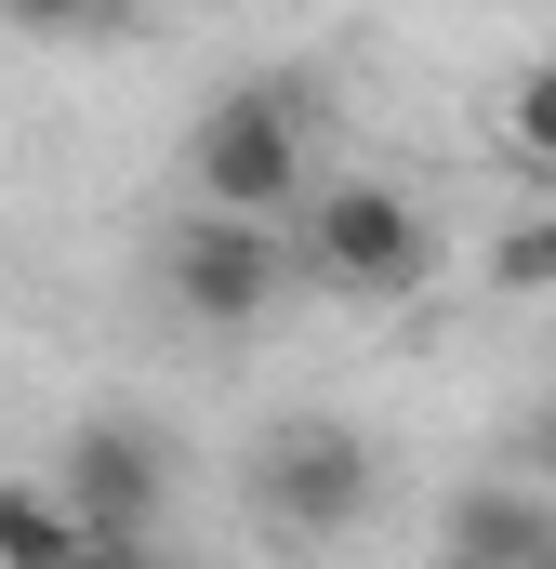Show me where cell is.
I'll list each match as a JSON object with an SVG mask.
<instances>
[{
  "label": "cell",
  "instance_id": "cell-5",
  "mask_svg": "<svg viewBox=\"0 0 556 569\" xmlns=\"http://www.w3.org/2000/svg\"><path fill=\"white\" fill-rule=\"evenodd\" d=\"M53 490L80 503V530H120V543H146V530H159V490H172V463H159V437H146L133 411H93V425H67Z\"/></svg>",
  "mask_w": 556,
  "mask_h": 569
},
{
  "label": "cell",
  "instance_id": "cell-11",
  "mask_svg": "<svg viewBox=\"0 0 556 569\" xmlns=\"http://www.w3.org/2000/svg\"><path fill=\"white\" fill-rule=\"evenodd\" d=\"M0 27H27V40H67V27H80V0H0Z\"/></svg>",
  "mask_w": 556,
  "mask_h": 569
},
{
  "label": "cell",
  "instance_id": "cell-9",
  "mask_svg": "<svg viewBox=\"0 0 556 569\" xmlns=\"http://www.w3.org/2000/svg\"><path fill=\"white\" fill-rule=\"evenodd\" d=\"M490 291H556V212H544V226H504V239H490Z\"/></svg>",
  "mask_w": 556,
  "mask_h": 569
},
{
  "label": "cell",
  "instance_id": "cell-3",
  "mask_svg": "<svg viewBox=\"0 0 556 569\" xmlns=\"http://www.w3.org/2000/svg\"><path fill=\"white\" fill-rule=\"evenodd\" d=\"M159 279H172V305L199 331H252V318H278V291H291V252H278L266 212H186L159 239Z\"/></svg>",
  "mask_w": 556,
  "mask_h": 569
},
{
  "label": "cell",
  "instance_id": "cell-10",
  "mask_svg": "<svg viewBox=\"0 0 556 569\" xmlns=\"http://www.w3.org/2000/svg\"><path fill=\"white\" fill-rule=\"evenodd\" d=\"M67 569H172V557H159V543H120V530H93V543H80Z\"/></svg>",
  "mask_w": 556,
  "mask_h": 569
},
{
  "label": "cell",
  "instance_id": "cell-1",
  "mask_svg": "<svg viewBox=\"0 0 556 569\" xmlns=\"http://www.w3.org/2000/svg\"><path fill=\"white\" fill-rule=\"evenodd\" d=\"M305 120H318V93L305 80H226L212 107H199V133H186V172H199V212H305L318 186H305Z\"/></svg>",
  "mask_w": 556,
  "mask_h": 569
},
{
  "label": "cell",
  "instance_id": "cell-12",
  "mask_svg": "<svg viewBox=\"0 0 556 569\" xmlns=\"http://www.w3.org/2000/svg\"><path fill=\"white\" fill-rule=\"evenodd\" d=\"M133 13H146V0H80V27H133Z\"/></svg>",
  "mask_w": 556,
  "mask_h": 569
},
{
  "label": "cell",
  "instance_id": "cell-8",
  "mask_svg": "<svg viewBox=\"0 0 556 569\" xmlns=\"http://www.w3.org/2000/svg\"><path fill=\"white\" fill-rule=\"evenodd\" d=\"M504 146L556 186V67H517V80H504Z\"/></svg>",
  "mask_w": 556,
  "mask_h": 569
},
{
  "label": "cell",
  "instance_id": "cell-4",
  "mask_svg": "<svg viewBox=\"0 0 556 569\" xmlns=\"http://www.w3.org/2000/svg\"><path fill=\"white\" fill-rule=\"evenodd\" d=\"M305 266L331 291H411L424 266H437V239H424V212H411V186H318L305 199Z\"/></svg>",
  "mask_w": 556,
  "mask_h": 569
},
{
  "label": "cell",
  "instance_id": "cell-7",
  "mask_svg": "<svg viewBox=\"0 0 556 569\" xmlns=\"http://www.w3.org/2000/svg\"><path fill=\"white\" fill-rule=\"evenodd\" d=\"M80 543H93V530H80L67 490H0V569H67Z\"/></svg>",
  "mask_w": 556,
  "mask_h": 569
},
{
  "label": "cell",
  "instance_id": "cell-14",
  "mask_svg": "<svg viewBox=\"0 0 556 569\" xmlns=\"http://www.w3.org/2000/svg\"><path fill=\"white\" fill-rule=\"evenodd\" d=\"M530 450H544V477H556V425H544V437H530Z\"/></svg>",
  "mask_w": 556,
  "mask_h": 569
},
{
  "label": "cell",
  "instance_id": "cell-6",
  "mask_svg": "<svg viewBox=\"0 0 556 569\" xmlns=\"http://www.w3.org/2000/svg\"><path fill=\"white\" fill-rule=\"evenodd\" d=\"M437 543H464V557H504V569H544L556 530L530 490H450V517H437Z\"/></svg>",
  "mask_w": 556,
  "mask_h": 569
},
{
  "label": "cell",
  "instance_id": "cell-2",
  "mask_svg": "<svg viewBox=\"0 0 556 569\" xmlns=\"http://www.w3.org/2000/svg\"><path fill=\"white\" fill-rule=\"evenodd\" d=\"M252 503H266L278 543H345L371 517V450L331 425V411H291V425L252 450Z\"/></svg>",
  "mask_w": 556,
  "mask_h": 569
},
{
  "label": "cell",
  "instance_id": "cell-13",
  "mask_svg": "<svg viewBox=\"0 0 556 569\" xmlns=\"http://www.w3.org/2000/svg\"><path fill=\"white\" fill-rule=\"evenodd\" d=\"M437 569H504V557H464V543H437Z\"/></svg>",
  "mask_w": 556,
  "mask_h": 569
}]
</instances>
